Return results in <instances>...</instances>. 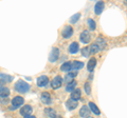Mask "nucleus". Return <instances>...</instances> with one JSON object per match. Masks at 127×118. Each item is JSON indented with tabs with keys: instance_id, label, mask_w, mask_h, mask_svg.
<instances>
[{
	"instance_id": "nucleus-14",
	"label": "nucleus",
	"mask_w": 127,
	"mask_h": 118,
	"mask_svg": "<svg viewBox=\"0 0 127 118\" xmlns=\"http://www.w3.org/2000/svg\"><path fill=\"white\" fill-rule=\"evenodd\" d=\"M66 104H67V108H68L69 110H74L75 108L77 107L78 103H77L76 100H73V99H71V98H70V99L66 102Z\"/></svg>"
},
{
	"instance_id": "nucleus-16",
	"label": "nucleus",
	"mask_w": 127,
	"mask_h": 118,
	"mask_svg": "<svg viewBox=\"0 0 127 118\" xmlns=\"http://www.w3.org/2000/svg\"><path fill=\"white\" fill-rule=\"evenodd\" d=\"M78 50H79V46H78V43H76V42H72V43L70 44V46H69V52H70L71 54L77 53Z\"/></svg>"
},
{
	"instance_id": "nucleus-32",
	"label": "nucleus",
	"mask_w": 127,
	"mask_h": 118,
	"mask_svg": "<svg viewBox=\"0 0 127 118\" xmlns=\"http://www.w3.org/2000/svg\"><path fill=\"white\" fill-rule=\"evenodd\" d=\"M1 85H3V81L0 79V88H1Z\"/></svg>"
},
{
	"instance_id": "nucleus-25",
	"label": "nucleus",
	"mask_w": 127,
	"mask_h": 118,
	"mask_svg": "<svg viewBox=\"0 0 127 118\" xmlns=\"http://www.w3.org/2000/svg\"><path fill=\"white\" fill-rule=\"evenodd\" d=\"M100 51H101L100 48H98V46L95 44V43L90 46V53H91V54H96L97 52H100Z\"/></svg>"
},
{
	"instance_id": "nucleus-11",
	"label": "nucleus",
	"mask_w": 127,
	"mask_h": 118,
	"mask_svg": "<svg viewBox=\"0 0 127 118\" xmlns=\"http://www.w3.org/2000/svg\"><path fill=\"white\" fill-rule=\"evenodd\" d=\"M31 113H32V107L31 105H25V107H22L21 110H20V114L23 116L31 115Z\"/></svg>"
},
{
	"instance_id": "nucleus-19",
	"label": "nucleus",
	"mask_w": 127,
	"mask_h": 118,
	"mask_svg": "<svg viewBox=\"0 0 127 118\" xmlns=\"http://www.w3.org/2000/svg\"><path fill=\"white\" fill-rule=\"evenodd\" d=\"M61 70L63 72H69L70 70H72V63H71V62H65V63L62 65Z\"/></svg>"
},
{
	"instance_id": "nucleus-26",
	"label": "nucleus",
	"mask_w": 127,
	"mask_h": 118,
	"mask_svg": "<svg viewBox=\"0 0 127 118\" xmlns=\"http://www.w3.org/2000/svg\"><path fill=\"white\" fill-rule=\"evenodd\" d=\"M82 54L84 57H88L89 54H90V49L88 48V46H86V48H83L82 49Z\"/></svg>"
},
{
	"instance_id": "nucleus-20",
	"label": "nucleus",
	"mask_w": 127,
	"mask_h": 118,
	"mask_svg": "<svg viewBox=\"0 0 127 118\" xmlns=\"http://www.w3.org/2000/svg\"><path fill=\"white\" fill-rule=\"evenodd\" d=\"M89 108H90V111H92L94 114H96V115H100V110H98V108L95 105L93 102H89Z\"/></svg>"
},
{
	"instance_id": "nucleus-2",
	"label": "nucleus",
	"mask_w": 127,
	"mask_h": 118,
	"mask_svg": "<svg viewBox=\"0 0 127 118\" xmlns=\"http://www.w3.org/2000/svg\"><path fill=\"white\" fill-rule=\"evenodd\" d=\"M25 102V99H23L22 97L20 96H16L13 98V100H12V107L10 108L11 110H14V109H17L18 107H20V105Z\"/></svg>"
},
{
	"instance_id": "nucleus-22",
	"label": "nucleus",
	"mask_w": 127,
	"mask_h": 118,
	"mask_svg": "<svg viewBox=\"0 0 127 118\" xmlns=\"http://www.w3.org/2000/svg\"><path fill=\"white\" fill-rule=\"evenodd\" d=\"M83 66H84V63L79 62V61H74L72 63V69H74V70H81Z\"/></svg>"
},
{
	"instance_id": "nucleus-29",
	"label": "nucleus",
	"mask_w": 127,
	"mask_h": 118,
	"mask_svg": "<svg viewBox=\"0 0 127 118\" xmlns=\"http://www.w3.org/2000/svg\"><path fill=\"white\" fill-rule=\"evenodd\" d=\"M85 91H86V93L88 94V95L91 93V88H90V84L88 83V82H87V83H85Z\"/></svg>"
},
{
	"instance_id": "nucleus-13",
	"label": "nucleus",
	"mask_w": 127,
	"mask_h": 118,
	"mask_svg": "<svg viewBox=\"0 0 127 118\" xmlns=\"http://www.w3.org/2000/svg\"><path fill=\"white\" fill-rule=\"evenodd\" d=\"M104 7H105V4H104V2L103 1H98L96 2V4H95V14H97V15H100L103 10H104Z\"/></svg>"
},
{
	"instance_id": "nucleus-5",
	"label": "nucleus",
	"mask_w": 127,
	"mask_h": 118,
	"mask_svg": "<svg viewBox=\"0 0 127 118\" xmlns=\"http://www.w3.org/2000/svg\"><path fill=\"white\" fill-rule=\"evenodd\" d=\"M79 39L83 43H89L90 41V34H89V31H83L81 36H79Z\"/></svg>"
},
{
	"instance_id": "nucleus-33",
	"label": "nucleus",
	"mask_w": 127,
	"mask_h": 118,
	"mask_svg": "<svg viewBox=\"0 0 127 118\" xmlns=\"http://www.w3.org/2000/svg\"><path fill=\"white\" fill-rule=\"evenodd\" d=\"M87 118H92V117H87Z\"/></svg>"
},
{
	"instance_id": "nucleus-30",
	"label": "nucleus",
	"mask_w": 127,
	"mask_h": 118,
	"mask_svg": "<svg viewBox=\"0 0 127 118\" xmlns=\"http://www.w3.org/2000/svg\"><path fill=\"white\" fill-rule=\"evenodd\" d=\"M0 101H1V103H4V104H6V103H7V99H6V98H2V97H0Z\"/></svg>"
},
{
	"instance_id": "nucleus-17",
	"label": "nucleus",
	"mask_w": 127,
	"mask_h": 118,
	"mask_svg": "<svg viewBox=\"0 0 127 118\" xmlns=\"http://www.w3.org/2000/svg\"><path fill=\"white\" fill-rule=\"evenodd\" d=\"M95 65H96V59L93 57V58H91L89 60L88 65H87V66H88V71H89V72H92V71L94 70V68H95Z\"/></svg>"
},
{
	"instance_id": "nucleus-1",
	"label": "nucleus",
	"mask_w": 127,
	"mask_h": 118,
	"mask_svg": "<svg viewBox=\"0 0 127 118\" xmlns=\"http://www.w3.org/2000/svg\"><path fill=\"white\" fill-rule=\"evenodd\" d=\"M15 89H16V91L19 92V93H27L30 90V85L28 84L26 81L18 80L15 84Z\"/></svg>"
},
{
	"instance_id": "nucleus-9",
	"label": "nucleus",
	"mask_w": 127,
	"mask_h": 118,
	"mask_svg": "<svg viewBox=\"0 0 127 118\" xmlns=\"http://www.w3.org/2000/svg\"><path fill=\"white\" fill-rule=\"evenodd\" d=\"M95 44H96L98 48H100V50H104L106 48V45H107V43H106V40L104 38H101V37H98L96 40H95Z\"/></svg>"
},
{
	"instance_id": "nucleus-12",
	"label": "nucleus",
	"mask_w": 127,
	"mask_h": 118,
	"mask_svg": "<svg viewBox=\"0 0 127 118\" xmlns=\"http://www.w3.org/2000/svg\"><path fill=\"white\" fill-rule=\"evenodd\" d=\"M81 96H82V92L79 89H75L74 91L71 93V99H73V100L77 101L78 99H81Z\"/></svg>"
},
{
	"instance_id": "nucleus-21",
	"label": "nucleus",
	"mask_w": 127,
	"mask_h": 118,
	"mask_svg": "<svg viewBox=\"0 0 127 118\" xmlns=\"http://www.w3.org/2000/svg\"><path fill=\"white\" fill-rule=\"evenodd\" d=\"M76 76V72H73V73H69L68 75L66 76V78H65V81L66 82H72L73 81V79H74V77Z\"/></svg>"
},
{
	"instance_id": "nucleus-10",
	"label": "nucleus",
	"mask_w": 127,
	"mask_h": 118,
	"mask_svg": "<svg viewBox=\"0 0 127 118\" xmlns=\"http://www.w3.org/2000/svg\"><path fill=\"white\" fill-rule=\"evenodd\" d=\"M89 114H90V110H89V108L87 107V105L82 107L81 111H79V115H81V117L87 118V117H89Z\"/></svg>"
},
{
	"instance_id": "nucleus-3",
	"label": "nucleus",
	"mask_w": 127,
	"mask_h": 118,
	"mask_svg": "<svg viewBox=\"0 0 127 118\" xmlns=\"http://www.w3.org/2000/svg\"><path fill=\"white\" fill-rule=\"evenodd\" d=\"M63 84V78L61 76H56L54 78V79L52 80V82H51V85H52L53 89H58L61 88Z\"/></svg>"
},
{
	"instance_id": "nucleus-7",
	"label": "nucleus",
	"mask_w": 127,
	"mask_h": 118,
	"mask_svg": "<svg viewBox=\"0 0 127 118\" xmlns=\"http://www.w3.org/2000/svg\"><path fill=\"white\" fill-rule=\"evenodd\" d=\"M48 82H49V78L43 75V76H40L37 79V85L42 88V86H46L48 84Z\"/></svg>"
},
{
	"instance_id": "nucleus-6",
	"label": "nucleus",
	"mask_w": 127,
	"mask_h": 118,
	"mask_svg": "<svg viewBox=\"0 0 127 118\" xmlns=\"http://www.w3.org/2000/svg\"><path fill=\"white\" fill-rule=\"evenodd\" d=\"M63 37L64 38H69L72 36V34H73V29H72V26H66L65 29L63 30Z\"/></svg>"
},
{
	"instance_id": "nucleus-27",
	"label": "nucleus",
	"mask_w": 127,
	"mask_h": 118,
	"mask_svg": "<svg viewBox=\"0 0 127 118\" xmlns=\"http://www.w3.org/2000/svg\"><path fill=\"white\" fill-rule=\"evenodd\" d=\"M79 17H81V14H79V13L73 15V16L71 17V19H70V22H71V23H75V22H76L78 19H79Z\"/></svg>"
},
{
	"instance_id": "nucleus-15",
	"label": "nucleus",
	"mask_w": 127,
	"mask_h": 118,
	"mask_svg": "<svg viewBox=\"0 0 127 118\" xmlns=\"http://www.w3.org/2000/svg\"><path fill=\"white\" fill-rule=\"evenodd\" d=\"M9 95H10V90H9V88H6V86H1V88H0V97L6 98Z\"/></svg>"
},
{
	"instance_id": "nucleus-31",
	"label": "nucleus",
	"mask_w": 127,
	"mask_h": 118,
	"mask_svg": "<svg viewBox=\"0 0 127 118\" xmlns=\"http://www.w3.org/2000/svg\"><path fill=\"white\" fill-rule=\"evenodd\" d=\"M25 118H36L35 116H32V115H28V116H25Z\"/></svg>"
},
{
	"instance_id": "nucleus-28",
	"label": "nucleus",
	"mask_w": 127,
	"mask_h": 118,
	"mask_svg": "<svg viewBox=\"0 0 127 118\" xmlns=\"http://www.w3.org/2000/svg\"><path fill=\"white\" fill-rule=\"evenodd\" d=\"M88 25L90 26V30H92V31H94L95 30V26H96L94 20H92V19H89V20H88Z\"/></svg>"
},
{
	"instance_id": "nucleus-24",
	"label": "nucleus",
	"mask_w": 127,
	"mask_h": 118,
	"mask_svg": "<svg viewBox=\"0 0 127 118\" xmlns=\"http://www.w3.org/2000/svg\"><path fill=\"white\" fill-rule=\"evenodd\" d=\"M45 111H46V114H47L48 116H50V117H52V118L56 117V114H55V111H54L53 109H46Z\"/></svg>"
},
{
	"instance_id": "nucleus-18",
	"label": "nucleus",
	"mask_w": 127,
	"mask_h": 118,
	"mask_svg": "<svg viewBox=\"0 0 127 118\" xmlns=\"http://www.w3.org/2000/svg\"><path fill=\"white\" fill-rule=\"evenodd\" d=\"M0 79H1L3 82H11L13 80V77L10 76V75H6V74L0 73Z\"/></svg>"
},
{
	"instance_id": "nucleus-8",
	"label": "nucleus",
	"mask_w": 127,
	"mask_h": 118,
	"mask_svg": "<svg viewBox=\"0 0 127 118\" xmlns=\"http://www.w3.org/2000/svg\"><path fill=\"white\" fill-rule=\"evenodd\" d=\"M41 101H42V103L50 104L51 102H52V99H51L50 94L47 93V92H43V93L41 94Z\"/></svg>"
},
{
	"instance_id": "nucleus-23",
	"label": "nucleus",
	"mask_w": 127,
	"mask_h": 118,
	"mask_svg": "<svg viewBox=\"0 0 127 118\" xmlns=\"http://www.w3.org/2000/svg\"><path fill=\"white\" fill-rule=\"evenodd\" d=\"M75 85H76V81H72V82H70V83L67 85V88H66V90L68 92H71L72 93L73 91H74V89H75Z\"/></svg>"
},
{
	"instance_id": "nucleus-4",
	"label": "nucleus",
	"mask_w": 127,
	"mask_h": 118,
	"mask_svg": "<svg viewBox=\"0 0 127 118\" xmlns=\"http://www.w3.org/2000/svg\"><path fill=\"white\" fill-rule=\"evenodd\" d=\"M58 56H59V50L57 48H54L52 50V52L50 53V56H49V60L51 62H55L58 59Z\"/></svg>"
}]
</instances>
